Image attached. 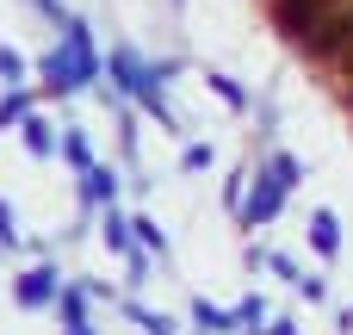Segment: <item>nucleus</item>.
I'll return each mask as SVG.
<instances>
[{
    "label": "nucleus",
    "mask_w": 353,
    "mask_h": 335,
    "mask_svg": "<svg viewBox=\"0 0 353 335\" xmlns=\"http://www.w3.org/2000/svg\"><path fill=\"white\" fill-rule=\"evenodd\" d=\"M298 44H304L310 56H341V62L353 68V0L341 6V12H323V19L298 37Z\"/></svg>",
    "instance_id": "f257e3e1"
}]
</instances>
